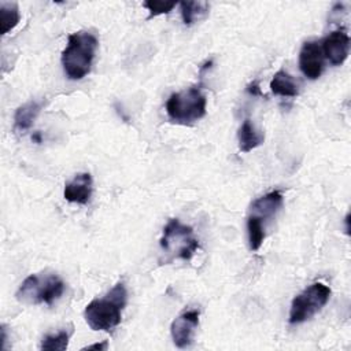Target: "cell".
<instances>
[{
    "label": "cell",
    "instance_id": "8",
    "mask_svg": "<svg viewBox=\"0 0 351 351\" xmlns=\"http://www.w3.org/2000/svg\"><path fill=\"white\" fill-rule=\"evenodd\" d=\"M299 69L308 80H317L324 71V53L317 41H306L299 52Z\"/></svg>",
    "mask_w": 351,
    "mask_h": 351
},
{
    "label": "cell",
    "instance_id": "6",
    "mask_svg": "<svg viewBox=\"0 0 351 351\" xmlns=\"http://www.w3.org/2000/svg\"><path fill=\"white\" fill-rule=\"evenodd\" d=\"M330 288L324 282H314L298 293L291 303L288 322L299 325L319 313L330 298Z\"/></svg>",
    "mask_w": 351,
    "mask_h": 351
},
{
    "label": "cell",
    "instance_id": "1",
    "mask_svg": "<svg viewBox=\"0 0 351 351\" xmlns=\"http://www.w3.org/2000/svg\"><path fill=\"white\" fill-rule=\"evenodd\" d=\"M128 302V291L122 281L117 282L103 298L93 299L84 310V318L90 329L110 332L119 325Z\"/></svg>",
    "mask_w": 351,
    "mask_h": 351
},
{
    "label": "cell",
    "instance_id": "16",
    "mask_svg": "<svg viewBox=\"0 0 351 351\" xmlns=\"http://www.w3.org/2000/svg\"><path fill=\"white\" fill-rule=\"evenodd\" d=\"M21 21V14L16 3H1L0 5V33L7 34Z\"/></svg>",
    "mask_w": 351,
    "mask_h": 351
},
{
    "label": "cell",
    "instance_id": "14",
    "mask_svg": "<svg viewBox=\"0 0 351 351\" xmlns=\"http://www.w3.org/2000/svg\"><path fill=\"white\" fill-rule=\"evenodd\" d=\"M270 90L282 97H295L299 95V88L295 80L284 70L277 71L270 81Z\"/></svg>",
    "mask_w": 351,
    "mask_h": 351
},
{
    "label": "cell",
    "instance_id": "2",
    "mask_svg": "<svg viewBox=\"0 0 351 351\" xmlns=\"http://www.w3.org/2000/svg\"><path fill=\"white\" fill-rule=\"evenodd\" d=\"M97 45V37L90 32L80 30L69 36L60 56L64 74L69 80L78 81L89 74Z\"/></svg>",
    "mask_w": 351,
    "mask_h": 351
},
{
    "label": "cell",
    "instance_id": "10",
    "mask_svg": "<svg viewBox=\"0 0 351 351\" xmlns=\"http://www.w3.org/2000/svg\"><path fill=\"white\" fill-rule=\"evenodd\" d=\"M93 192V180L89 173H78L74 178L66 182L63 189V197L69 203L86 204L90 200Z\"/></svg>",
    "mask_w": 351,
    "mask_h": 351
},
{
    "label": "cell",
    "instance_id": "12",
    "mask_svg": "<svg viewBox=\"0 0 351 351\" xmlns=\"http://www.w3.org/2000/svg\"><path fill=\"white\" fill-rule=\"evenodd\" d=\"M237 138H239V149L243 154H247L258 148L263 143L265 134L261 130H258L250 119H244V122L239 129Z\"/></svg>",
    "mask_w": 351,
    "mask_h": 351
},
{
    "label": "cell",
    "instance_id": "9",
    "mask_svg": "<svg viewBox=\"0 0 351 351\" xmlns=\"http://www.w3.org/2000/svg\"><path fill=\"white\" fill-rule=\"evenodd\" d=\"M321 48L324 58H326L332 66H340L348 58L350 36L346 30H335L324 38Z\"/></svg>",
    "mask_w": 351,
    "mask_h": 351
},
{
    "label": "cell",
    "instance_id": "20",
    "mask_svg": "<svg viewBox=\"0 0 351 351\" xmlns=\"http://www.w3.org/2000/svg\"><path fill=\"white\" fill-rule=\"evenodd\" d=\"M247 92L252 96H262V92H261V88L258 85L256 81H252L248 86H247Z\"/></svg>",
    "mask_w": 351,
    "mask_h": 351
},
{
    "label": "cell",
    "instance_id": "21",
    "mask_svg": "<svg viewBox=\"0 0 351 351\" xmlns=\"http://www.w3.org/2000/svg\"><path fill=\"white\" fill-rule=\"evenodd\" d=\"M106 348H107V343L103 341V343H96V344L86 346V347H84L82 350H106Z\"/></svg>",
    "mask_w": 351,
    "mask_h": 351
},
{
    "label": "cell",
    "instance_id": "5",
    "mask_svg": "<svg viewBox=\"0 0 351 351\" xmlns=\"http://www.w3.org/2000/svg\"><path fill=\"white\" fill-rule=\"evenodd\" d=\"M64 292V281L58 274H30L16 291V299L27 304L51 306Z\"/></svg>",
    "mask_w": 351,
    "mask_h": 351
},
{
    "label": "cell",
    "instance_id": "17",
    "mask_svg": "<svg viewBox=\"0 0 351 351\" xmlns=\"http://www.w3.org/2000/svg\"><path fill=\"white\" fill-rule=\"evenodd\" d=\"M266 225L252 215L247 218V234L251 251H258L266 237Z\"/></svg>",
    "mask_w": 351,
    "mask_h": 351
},
{
    "label": "cell",
    "instance_id": "11",
    "mask_svg": "<svg viewBox=\"0 0 351 351\" xmlns=\"http://www.w3.org/2000/svg\"><path fill=\"white\" fill-rule=\"evenodd\" d=\"M282 206V193L280 191H271L269 193H265L263 196L255 199L251 203L250 207V214L255 217L256 219H259L261 222H263L266 225V222L276 217V214L278 213V210Z\"/></svg>",
    "mask_w": 351,
    "mask_h": 351
},
{
    "label": "cell",
    "instance_id": "4",
    "mask_svg": "<svg viewBox=\"0 0 351 351\" xmlns=\"http://www.w3.org/2000/svg\"><path fill=\"white\" fill-rule=\"evenodd\" d=\"M159 244L167 256L166 262L173 259L189 261L199 248V240L195 237L193 229L177 218H171L166 223Z\"/></svg>",
    "mask_w": 351,
    "mask_h": 351
},
{
    "label": "cell",
    "instance_id": "3",
    "mask_svg": "<svg viewBox=\"0 0 351 351\" xmlns=\"http://www.w3.org/2000/svg\"><path fill=\"white\" fill-rule=\"evenodd\" d=\"M169 119L178 125H192L206 115L207 99L200 85L174 92L165 104Z\"/></svg>",
    "mask_w": 351,
    "mask_h": 351
},
{
    "label": "cell",
    "instance_id": "13",
    "mask_svg": "<svg viewBox=\"0 0 351 351\" xmlns=\"http://www.w3.org/2000/svg\"><path fill=\"white\" fill-rule=\"evenodd\" d=\"M43 107L41 101H27L22 106H19L14 114V126L16 130L19 132H25L29 130L34 122V119L37 118V115L40 114Z\"/></svg>",
    "mask_w": 351,
    "mask_h": 351
},
{
    "label": "cell",
    "instance_id": "7",
    "mask_svg": "<svg viewBox=\"0 0 351 351\" xmlns=\"http://www.w3.org/2000/svg\"><path fill=\"white\" fill-rule=\"evenodd\" d=\"M199 310L191 308L182 311L177 318L173 319L170 333L176 347L186 348L193 343V335L199 325Z\"/></svg>",
    "mask_w": 351,
    "mask_h": 351
},
{
    "label": "cell",
    "instance_id": "22",
    "mask_svg": "<svg viewBox=\"0 0 351 351\" xmlns=\"http://www.w3.org/2000/svg\"><path fill=\"white\" fill-rule=\"evenodd\" d=\"M344 221H346V233H348V230H350V226H348V221H350V214H347V215H346Z\"/></svg>",
    "mask_w": 351,
    "mask_h": 351
},
{
    "label": "cell",
    "instance_id": "19",
    "mask_svg": "<svg viewBox=\"0 0 351 351\" xmlns=\"http://www.w3.org/2000/svg\"><path fill=\"white\" fill-rule=\"evenodd\" d=\"M177 5L176 1H162V0H148L143 3V7H145L149 11V16H158L162 14H169L174 7Z\"/></svg>",
    "mask_w": 351,
    "mask_h": 351
},
{
    "label": "cell",
    "instance_id": "15",
    "mask_svg": "<svg viewBox=\"0 0 351 351\" xmlns=\"http://www.w3.org/2000/svg\"><path fill=\"white\" fill-rule=\"evenodd\" d=\"M180 8L184 25L189 26L202 19L208 12L210 4L206 1H181Z\"/></svg>",
    "mask_w": 351,
    "mask_h": 351
},
{
    "label": "cell",
    "instance_id": "18",
    "mask_svg": "<svg viewBox=\"0 0 351 351\" xmlns=\"http://www.w3.org/2000/svg\"><path fill=\"white\" fill-rule=\"evenodd\" d=\"M71 336V330L63 329L56 333L45 335L41 341V350L49 351H64L69 346V339Z\"/></svg>",
    "mask_w": 351,
    "mask_h": 351
}]
</instances>
